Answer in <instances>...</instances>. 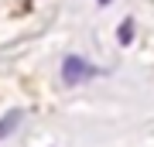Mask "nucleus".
Returning a JSON list of instances; mask_svg holds the SVG:
<instances>
[{"instance_id": "4", "label": "nucleus", "mask_w": 154, "mask_h": 147, "mask_svg": "<svg viewBox=\"0 0 154 147\" xmlns=\"http://www.w3.org/2000/svg\"><path fill=\"white\" fill-rule=\"evenodd\" d=\"M99 4H110V0H99Z\"/></svg>"}, {"instance_id": "1", "label": "nucleus", "mask_w": 154, "mask_h": 147, "mask_svg": "<svg viewBox=\"0 0 154 147\" xmlns=\"http://www.w3.org/2000/svg\"><path fill=\"white\" fill-rule=\"evenodd\" d=\"M96 75H99V69L89 65L82 55H65V62H62V82L65 86H82V82L96 79Z\"/></svg>"}, {"instance_id": "3", "label": "nucleus", "mask_w": 154, "mask_h": 147, "mask_svg": "<svg viewBox=\"0 0 154 147\" xmlns=\"http://www.w3.org/2000/svg\"><path fill=\"white\" fill-rule=\"evenodd\" d=\"M120 41H123V44H130V41H134V21H130V17L120 24Z\"/></svg>"}, {"instance_id": "2", "label": "nucleus", "mask_w": 154, "mask_h": 147, "mask_svg": "<svg viewBox=\"0 0 154 147\" xmlns=\"http://www.w3.org/2000/svg\"><path fill=\"white\" fill-rule=\"evenodd\" d=\"M17 120H21V113H11V116H7V120H0V140H4V137L11 133L14 127H17Z\"/></svg>"}]
</instances>
